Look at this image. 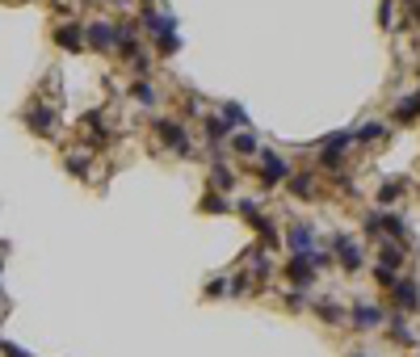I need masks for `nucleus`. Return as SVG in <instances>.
<instances>
[{"mask_svg": "<svg viewBox=\"0 0 420 357\" xmlns=\"http://www.w3.org/2000/svg\"><path fill=\"white\" fill-rule=\"evenodd\" d=\"M84 46L109 55V50L118 46V21H114V17H93V21H84Z\"/></svg>", "mask_w": 420, "mask_h": 357, "instance_id": "1", "label": "nucleus"}, {"mask_svg": "<svg viewBox=\"0 0 420 357\" xmlns=\"http://www.w3.org/2000/svg\"><path fill=\"white\" fill-rule=\"evenodd\" d=\"M156 139H160L164 147H172L177 156H189V151H194V143H189L181 118H156Z\"/></svg>", "mask_w": 420, "mask_h": 357, "instance_id": "2", "label": "nucleus"}, {"mask_svg": "<svg viewBox=\"0 0 420 357\" xmlns=\"http://www.w3.org/2000/svg\"><path fill=\"white\" fill-rule=\"evenodd\" d=\"M349 143H353V130H332V135L320 143V168L337 173V168L345 164V151H349Z\"/></svg>", "mask_w": 420, "mask_h": 357, "instance_id": "3", "label": "nucleus"}, {"mask_svg": "<svg viewBox=\"0 0 420 357\" xmlns=\"http://www.w3.org/2000/svg\"><path fill=\"white\" fill-rule=\"evenodd\" d=\"M59 105H46V101H34L29 109H25V126L34 130V135H42V139H50L59 126Z\"/></svg>", "mask_w": 420, "mask_h": 357, "instance_id": "4", "label": "nucleus"}, {"mask_svg": "<svg viewBox=\"0 0 420 357\" xmlns=\"http://www.w3.org/2000/svg\"><path fill=\"white\" fill-rule=\"evenodd\" d=\"M139 25H143V29L156 38V34H168V29H177V17H172L168 8H156V4L147 0V4L139 8Z\"/></svg>", "mask_w": 420, "mask_h": 357, "instance_id": "5", "label": "nucleus"}, {"mask_svg": "<svg viewBox=\"0 0 420 357\" xmlns=\"http://www.w3.org/2000/svg\"><path fill=\"white\" fill-rule=\"evenodd\" d=\"M290 177V164H286V156H278V151H261V185L265 189H273V185H282Z\"/></svg>", "mask_w": 420, "mask_h": 357, "instance_id": "6", "label": "nucleus"}, {"mask_svg": "<svg viewBox=\"0 0 420 357\" xmlns=\"http://www.w3.org/2000/svg\"><path fill=\"white\" fill-rule=\"evenodd\" d=\"M55 46H59V50H76V55L88 50V46H84V21L67 17L63 25H55Z\"/></svg>", "mask_w": 420, "mask_h": 357, "instance_id": "7", "label": "nucleus"}, {"mask_svg": "<svg viewBox=\"0 0 420 357\" xmlns=\"http://www.w3.org/2000/svg\"><path fill=\"white\" fill-rule=\"evenodd\" d=\"M202 135H206V143H210L215 160H223V139L231 135V122H227L223 114H206V118H202Z\"/></svg>", "mask_w": 420, "mask_h": 357, "instance_id": "8", "label": "nucleus"}, {"mask_svg": "<svg viewBox=\"0 0 420 357\" xmlns=\"http://www.w3.org/2000/svg\"><path fill=\"white\" fill-rule=\"evenodd\" d=\"M332 252H337V261H341L345 274H358V269H362V248H358L353 236H332Z\"/></svg>", "mask_w": 420, "mask_h": 357, "instance_id": "9", "label": "nucleus"}, {"mask_svg": "<svg viewBox=\"0 0 420 357\" xmlns=\"http://www.w3.org/2000/svg\"><path fill=\"white\" fill-rule=\"evenodd\" d=\"M349 320H353V328H358V332H370V328L387 324V311H383L379 303H358V307L349 311Z\"/></svg>", "mask_w": 420, "mask_h": 357, "instance_id": "10", "label": "nucleus"}, {"mask_svg": "<svg viewBox=\"0 0 420 357\" xmlns=\"http://www.w3.org/2000/svg\"><path fill=\"white\" fill-rule=\"evenodd\" d=\"M391 299H395L400 311H416L420 307V286L412 278H395V282H391Z\"/></svg>", "mask_w": 420, "mask_h": 357, "instance_id": "11", "label": "nucleus"}, {"mask_svg": "<svg viewBox=\"0 0 420 357\" xmlns=\"http://www.w3.org/2000/svg\"><path fill=\"white\" fill-rule=\"evenodd\" d=\"M286 244H290V252H294V257L311 252V248H316V223H290Z\"/></svg>", "mask_w": 420, "mask_h": 357, "instance_id": "12", "label": "nucleus"}, {"mask_svg": "<svg viewBox=\"0 0 420 357\" xmlns=\"http://www.w3.org/2000/svg\"><path fill=\"white\" fill-rule=\"evenodd\" d=\"M316 274H320V269H316L307 257H290V265H286V278H290L294 290H307V286L316 282Z\"/></svg>", "mask_w": 420, "mask_h": 357, "instance_id": "13", "label": "nucleus"}, {"mask_svg": "<svg viewBox=\"0 0 420 357\" xmlns=\"http://www.w3.org/2000/svg\"><path fill=\"white\" fill-rule=\"evenodd\" d=\"M88 164H93V147H72V151H63V168H67L72 177H88Z\"/></svg>", "mask_w": 420, "mask_h": 357, "instance_id": "14", "label": "nucleus"}, {"mask_svg": "<svg viewBox=\"0 0 420 357\" xmlns=\"http://www.w3.org/2000/svg\"><path fill=\"white\" fill-rule=\"evenodd\" d=\"M130 101H139V105L156 109V105H160V93H156V84H151L147 76H139V80H130Z\"/></svg>", "mask_w": 420, "mask_h": 357, "instance_id": "15", "label": "nucleus"}, {"mask_svg": "<svg viewBox=\"0 0 420 357\" xmlns=\"http://www.w3.org/2000/svg\"><path fill=\"white\" fill-rule=\"evenodd\" d=\"M286 185H290V194L294 198H303V202H311L320 189H316V173H290L286 177Z\"/></svg>", "mask_w": 420, "mask_h": 357, "instance_id": "16", "label": "nucleus"}, {"mask_svg": "<svg viewBox=\"0 0 420 357\" xmlns=\"http://www.w3.org/2000/svg\"><path fill=\"white\" fill-rule=\"evenodd\" d=\"M227 122H231V130H248L252 126V118H248V109L240 105V101H223V109H219Z\"/></svg>", "mask_w": 420, "mask_h": 357, "instance_id": "17", "label": "nucleus"}, {"mask_svg": "<svg viewBox=\"0 0 420 357\" xmlns=\"http://www.w3.org/2000/svg\"><path fill=\"white\" fill-rule=\"evenodd\" d=\"M210 189H219V194L236 189V173H231L223 160H215V164H210Z\"/></svg>", "mask_w": 420, "mask_h": 357, "instance_id": "18", "label": "nucleus"}, {"mask_svg": "<svg viewBox=\"0 0 420 357\" xmlns=\"http://www.w3.org/2000/svg\"><path fill=\"white\" fill-rule=\"evenodd\" d=\"M198 210H202V215H227V210H236V202H227L219 189H210V194H202Z\"/></svg>", "mask_w": 420, "mask_h": 357, "instance_id": "19", "label": "nucleus"}, {"mask_svg": "<svg viewBox=\"0 0 420 357\" xmlns=\"http://www.w3.org/2000/svg\"><path fill=\"white\" fill-rule=\"evenodd\" d=\"M379 265H383V269H404V248H400V240H383Z\"/></svg>", "mask_w": 420, "mask_h": 357, "instance_id": "20", "label": "nucleus"}, {"mask_svg": "<svg viewBox=\"0 0 420 357\" xmlns=\"http://www.w3.org/2000/svg\"><path fill=\"white\" fill-rule=\"evenodd\" d=\"M227 139H231V151H236V156H257V151H261L257 135H248V130H231Z\"/></svg>", "mask_w": 420, "mask_h": 357, "instance_id": "21", "label": "nucleus"}, {"mask_svg": "<svg viewBox=\"0 0 420 357\" xmlns=\"http://www.w3.org/2000/svg\"><path fill=\"white\" fill-rule=\"evenodd\" d=\"M383 240H408V219L404 215H383Z\"/></svg>", "mask_w": 420, "mask_h": 357, "instance_id": "22", "label": "nucleus"}, {"mask_svg": "<svg viewBox=\"0 0 420 357\" xmlns=\"http://www.w3.org/2000/svg\"><path fill=\"white\" fill-rule=\"evenodd\" d=\"M156 50H160V55H177V50H181V38H177V29H168V34H156Z\"/></svg>", "mask_w": 420, "mask_h": 357, "instance_id": "23", "label": "nucleus"}, {"mask_svg": "<svg viewBox=\"0 0 420 357\" xmlns=\"http://www.w3.org/2000/svg\"><path fill=\"white\" fill-rule=\"evenodd\" d=\"M387 135V126L383 122H366V126H358L353 130V139H362V143H374V139H383Z\"/></svg>", "mask_w": 420, "mask_h": 357, "instance_id": "24", "label": "nucleus"}, {"mask_svg": "<svg viewBox=\"0 0 420 357\" xmlns=\"http://www.w3.org/2000/svg\"><path fill=\"white\" fill-rule=\"evenodd\" d=\"M404 189H408V181H387V185L379 189V202H383V206H391V202H400V194H404Z\"/></svg>", "mask_w": 420, "mask_h": 357, "instance_id": "25", "label": "nucleus"}, {"mask_svg": "<svg viewBox=\"0 0 420 357\" xmlns=\"http://www.w3.org/2000/svg\"><path fill=\"white\" fill-rule=\"evenodd\" d=\"M126 63H130V72H135V76H147V72H151V55H147L143 46H139V50H135Z\"/></svg>", "mask_w": 420, "mask_h": 357, "instance_id": "26", "label": "nucleus"}, {"mask_svg": "<svg viewBox=\"0 0 420 357\" xmlns=\"http://www.w3.org/2000/svg\"><path fill=\"white\" fill-rule=\"evenodd\" d=\"M362 231H366L370 240H383V215H379V210H370V215L362 219Z\"/></svg>", "mask_w": 420, "mask_h": 357, "instance_id": "27", "label": "nucleus"}, {"mask_svg": "<svg viewBox=\"0 0 420 357\" xmlns=\"http://www.w3.org/2000/svg\"><path fill=\"white\" fill-rule=\"evenodd\" d=\"M391 341H395V345H412V332H408L404 316H391Z\"/></svg>", "mask_w": 420, "mask_h": 357, "instance_id": "28", "label": "nucleus"}, {"mask_svg": "<svg viewBox=\"0 0 420 357\" xmlns=\"http://www.w3.org/2000/svg\"><path fill=\"white\" fill-rule=\"evenodd\" d=\"M379 25H383V29H395V0H383V4H379Z\"/></svg>", "mask_w": 420, "mask_h": 357, "instance_id": "29", "label": "nucleus"}, {"mask_svg": "<svg viewBox=\"0 0 420 357\" xmlns=\"http://www.w3.org/2000/svg\"><path fill=\"white\" fill-rule=\"evenodd\" d=\"M202 295H206V299H223V295H231V286H227V278H215V282H206Z\"/></svg>", "mask_w": 420, "mask_h": 357, "instance_id": "30", "label": "nucleus"}, {"mask_svg": "<svg viewBox=\"0 0 420 357\" xmlns=\"http://www.w3.org/2000/svg\"><path fill=\"white\" fill-rule=\"evenodd\" d=\"M320 316H324V320H332V324H337V320H341V316H345V311H341V307H337V303H332V299H324V303H320Z\"/></svg>", "mask_w": 420, "mask_h": 357, "instance_id": "31", "label": "nucleus"}, {"mask_svg": "<svg viewBox=\"0 0 420 357\" xmlns=\"http://www.w3.org/2000/svg\"><path fill=\"white\" fill-rule=\"evenodd\" d=\"M227 286H231V295H248V274H236V278H227Z\"/></svg>", "mask_w": 420, "mask_h": 357, "instance_id": "32", "label": "nucleus"}, {"mask_svg": "<svg viewBox=\"0 0 420 357\" xmlns=\"http://www.w3.org/2000/svg\"><path fill=\"white\" fill-rule=\"evenodd\" d=\"M303 303H307V290H303V295H286V307H294V311H299Z\"/></svg>", "mask_w": 420, "mask_h": 357, "instance_id": "33", "label": "nucleus"}, {"mask_svg": "<svg viewBox=\"0 0 420 357\" xmlns=\"http://www.w3.org/2000/svg\"><path fill=\"white\" fill-rule=\"evenodd\" d=\"M0 353H4V357H25L17 345H8V341H0Z\"/></svg>", "mask_w": 420, "mask_h": 357, "instance_id": "34", "label": "nucleus"}, {"mask_svg": "<svg viewBox=\"0 0 420 357\" xmlns=\"http://www.w3.org/2000/svg\"><path fill=\"white\" fill-rule=\"evenodd\" d=\"M349 357H366V353H349Z\"/></svg>", "mask_w": 420, "mask_h": 357, "instance_id": "35", "label": "nucleus"}, {"mask_svg": "<svg viewBox=\"0 0 420 357\" xmlns=\"http://www.w3.org/2000/svg\"><path fill=\"white\" fill-rule=\"evenodd\" d=\"M143 4H147V0H143Z\"/></svg>", "mask_w": 420, "mask_h": 357, "instance_id": "36", "label": "nucleus"}]
</instances>
